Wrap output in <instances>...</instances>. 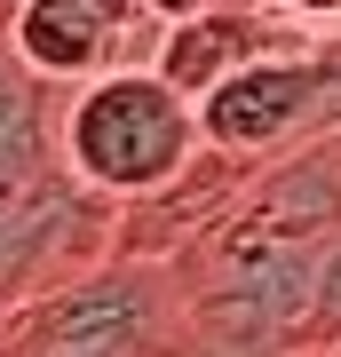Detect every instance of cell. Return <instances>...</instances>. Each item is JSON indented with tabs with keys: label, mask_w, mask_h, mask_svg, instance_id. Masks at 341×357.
I'll return each mask as SVG.
<instances>
[{
	"label": "cell",
	"mask_w": 341,
	"mask_h": 357,
	"mask_svg": "<svg viewBox=\"0 0 341 357\" xmlns=\"http://www.w3.org/2000/svg\"><path fill=\"white\" fill-rule=\"evenodd\" d=\"M206 128L199 96H183L159 64H119L88 88L56 96V159L72 167L79 191L112 206H151L183 191L206 167Z\"/></svg>",
	"instance_id": "obj_1"
},
{
	"label": "cell",
	"mask_w": 341,
	"mask_h": 357,
	"mask_svg": "<svg viewBox=\"0 0 341 357\" xmlns=\"http://www.w3.org/2000/svg\"><path fill=\"white\" fill-rule=\"evenodd\" d=\"M199 128L222 159H278L294 143L341 128V32L286 40V48L230 64L199 96Z\"/></svg>",
	"instance_id": "obj_2"
},
{
	"label": "cell",
	"mask_w": 341,
	"mask_h": 357,
	"mask_svg": "<svg viewBox=\"0 0 341 357\" xmlns=\"http://www.w3.org/2000/svg\"><path fill=\"white\" fill-rule=\"evenodd\" d=\"M0 24H8V48L24 56V72L56 96L88 88L119 64H151L167 32L151 0H16Z\"/></svg>",
	"instance_id": "obj_3"
},
{
	"label": "cell",
	"mask_w": 341,
	"mask_h": 357,
	"mask_svg": "<svg viewBox=\"0 0 341 357\" xmlns=\"http://www.w3.org/2000/svg\"><path fill=\"white\" fill-rule=\"evenodd\" d=\"M286 40H317V32L254 8V0H222V8H199V16H183V24H167L151 64L175 79L183 96H206L230 64H246V56H262V48H286Z\"/></svg>",
	"instance_id": "obj_4"
},
{
	"label": "cell",
	"mask_w": 341,
	"mask_h": 357,
	"mask_svg": "<svg viewBox=\"0 0 341 357\" xmlns=\"http://www.w3.org/2000/svg\"><path fill=\"white\" fill-rule=\"evenodd\" d=\"M56 88H40L24 72V56L8 48V24H0V143H56Z\"/></svg>",
	"instance_id": "obj_5"
},
{
	"label": "cell",
	"mask_w": 341,
	"mask_h": 357,
	"mask_svg": "<svg viewBox=\"0 0 341 357\" xmlns=\"http://www.w3.org/2000/svg\"><path fill=\"white\" fill-rule=\"evenodd\" d=\"M254 8L286 16V24H302V32H317V40H333V32H341V0H254Z\"/></svg>",
	"instance_id": "obj_6"
},
{
	"label": "cell",
	"mask_w": 341,
	"mask_h": 357,
	"mask_svg": "<svg viewBox=\"0 0 341 357\" xmlns=\"http://www.w3.org/2000/svg\"><path fill=\"white\" fill-rule=\"evenodd\" d=\"M159 8V24H183V16H199V8H222V0H151Z\"/></svg>",
	"instance_id": "obj_7"
},
{
	"label": "cell",
	"mask_w": 341,
	"mask_h": 357,
	"mask_svg": "<svg viewBox=\"0 0 341 357\" xmlns=\"http://www.w3.org/2000/svg\"><path fill=\"white\" fill-rule=\"evenodd\" d=\"M48 357H151V349H112V342H88V349H48Z\"/></svg>",
	"instance_id": "obj_8"
},
{
	"label": "cell",
	"mask_w": 341,
	"mask_h": 357,
	"mask_svg": "<svg viewBox=\"0 0 341 357\" xmlns=\"http://www.w3.org/2000/svg\"><path fill=\"white\" fill-rule=\"evenodd\" d=\"M0 326H8V302H0Z\"/></svg>",
	"instance_id": "obj_9"
}]
</instances>
